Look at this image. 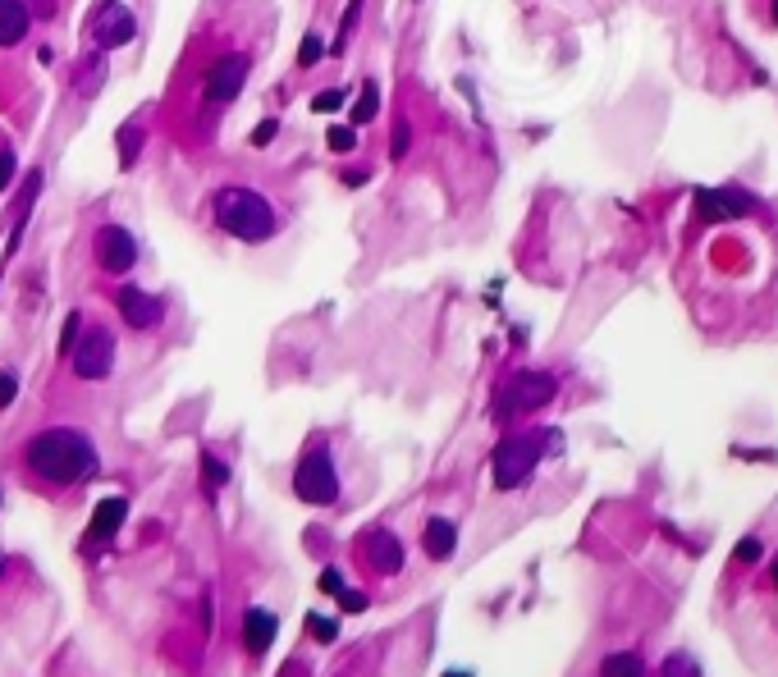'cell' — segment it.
I'll return each mask as SVG.
<instances>
[{
  "label": "cell",
  "mask_w": 778,
  "mask_h": 677,
  "mask_svg": "<svg viewBox=\"0 0 778 677\" xmlns=\"http://www.w3.org/2000/svg\"><path fill=\"white\" fill-rule=\"evenodd\" d=\"M545 435H508L504 444L495 449V485L499 490H513L531 476V467L541 463Z\"/></svg>",
  "instance_id": "obj_5"
},
{
  "label": "cell",
  "mask_w": 778,
  "mask_h": 677,
  "mask_svg": "<svg viewBox=\"0 0 778 677\" xmlns=\"http://www.w3.org/2000/svg\"><path fill=\"white\" fill-rule=\"evenodd\" d=\"M28 23H33V10L23 0H0V46H19L28 37Z\"/></svg>",
  "instance_id": "obj_14"
},
{
  "label": "cell",
  "mask_w": 778,
  "mask_h": 677,
  "mask_svg": "<svg viewBox=\"0 0 778 677\" xmlns=\"http://www.w3.org/2000/svg\"><path fill=\"white\" fill-rule=\"evenodd\" d=\"M14 179V151L0 147V193H5V183Z\"/></svg>",
  "instance_id": "obj_29"
},
{
  "label": "cell",
  "mask_w": 778,
  "mask_h": 677,
  "mask_svg": "<svg viewBox=\"0 0 778 677\" xmlns=\"http://www.w3.org/2000/svg\"><path fill=\"white\" fill-rule=\"evenodd\" d=\"M133 33H138V23H133L129 10H110V5H101L97 14H92V37H97L101 51H115V46H129Z\"/></svg>",
  "instance_id": "obj_10"
},
{
  "label": "cell",
  "mask_w": 778,
  "mask_h": 677,
  "mask_svg": "<svg viewBox=\"0 0 778 677\" xmlns=\"http://www.w3.org/2000/svg\"><path fill=\"white\" fill-rule=\"evenodd\" d=\"M316 60H321V37H316V33H307L303 51H298V69H312Z\"/></svg>",
  "instance_id": "obj_23"
},
{
  "label": "cell",
  "mask_w": 778,
  "mask_h": 677,
  "mask_svg": "<svg viewBox=\"0 0 778 677\" xmlns=\"http://www.w3.org/2000/svg\"><path fill=\"white\" fill-rule=\"evenodd\" d=\"M23 467L42 485H83L97 472V444L74 426L37 430L33 440L23 444Z\"/></svg>",
  "instance_id": "obj_2"
},
{
  "label": "cell",
  "mask_w": 778,
  "mask_h": 677,
  "mask_svg": "<svg viewBox=\"0 0 778 677\" xmlns=\"http://www.w3.org/2000/svg\"><path fill=\"white\" fill-rule=\"evenodd\" d=\"M92 252H97V266L106 275H129L138 266V238L124 225H101L97 238H92Z\"/></svg>",
  "instance_id": "obj_7"
},
{
  "label": "cell",
  "mask_w": 778,
  "mask_h": 677,
  "mask_svg": "<svg viewBox=\"0 0 778 677\" xmlns=\"http://www.w3.org/2000/svg\"><path fill=\"white\" fill-rule=\"evenodd\" d=\"M275 138V119H261V129H252V147H266V142H271Z\"/></svg>",
  "instance_id": "obj_30"
},
{
  "label": "cell",
  "mask_w": 778,
  "mask_h": 677,
  "mask_svg": "<svg viewBox=\"0 0 778 677\" xmlns=\"http://www.w3.org/2000/svg\"><path fill=\"white\" fill-rule=\"evenodd\" d=\"M376 106H380V92H376V83H367V92H362V101H357V110H353V124H367V119L376 115Z\"/></svg>",
  "instance_id": "obj_20"
},
{
  "label": "cell",
  "mask_w": 778,
  "mask_h": 677,
  "mask_svg": "<svg viewBox=\"0 0 778 677\" xmlns=\"http://www.w3.org/2000/svg\"><path fill=\"white\" fill-rule=\"evenodd\" d=\"M293 495L312 508H330L339 499V467L325 449H307L293 467Z\"/></svg>",
  "instance_id": "obj_4"
},
{
  "label": "cell",
  "mask_w": 778,
  "mask_h": 677,
  "mask_svg": "<svg viewBox=\"0 0 778 677\" xmlns=\"http://www.w3.org/2000/svg\"><path fill=\"white\" fill-rule=\"evenodd\" d=\"M275 636H280V618L271 609H248V618H243V645H248L252 655H266L275 645Z\"/></svg>",
  "instance_id": "obj_13"
},
{
  "label": "cell",
  "mask_w": 778,
  "mask_h": 677,
  "mask_svg": "<svg viewBox=\"0 0 778 677\" xmlns=\"http://www.w3.org/2000/svg\"><path fill=\"white\" fill-rule=\"evenodd\" d=\"M225 481H229V463H220L216 453L206 449V453H202V490H206L211 499H216V495H220V485H225Z\"/></svg>",
  "instance_id": "obj_17"
},
{
  "label": "cell",
  "mask_w": 778,
  "mask_h": 677,
  "mask_svg": "<svg viewBox=\"0 0 778 677\" xmlns=\"http://www.w3.org/2000/svg\"><path fill=\"white\" fill-rule=\"evenodd\" d=\"M261 23H271L266 10H257V5L234 10V0H229L225 14H211L197 28L184 55L188 78H179V101H184L179 106V129H184V138L211 133L216 119L248 87V74L261 51Z\"/></svg>",
  "instance_id": "obj_1"
},
{
  "label": "cell",
  "mask_w": 778,
  "mask_h": 677,
  "mask_svg": "<svg viewBox=\"0 0 778 677\" xmlns=\"http://www.w3.org/2000/svg\"><path fill=\"white\" fill-rule=\"evenodd\" d=\"M124 517H129V499H101L97 504V513H92V522H87V545L97 549V545H106V540H115L119 536V527H124Z\"/></svg>",
  "instance_id": "obj_12"
},
{
  "label": "cell",
  "mask_w": 778,
  "mask_h": 677,
  "mask_svg": "<svg viewBox=\"0 0 778 677\" xmlns=\"http://www.w3.org/2000/svg\"><path fill=\"white\" fill-rule=\"evenodd\" d=\"M211 211H216V225L225 229L229 238H238V243H266V238H275V229H280V211L271 206V197H261L248 183L220 188V193L211 197Z\"/></svg>",
  "instance_id": "obj_3"
},
{
  "label": "cell",
  "mask_w": 778,
  "mask_h": 677,
  "mask_svg": "<svg viewBox=\"0 0 778 677\" xmlns=\"http://www.w3.org/2000/svg\"><path fill=\"white\" fill-rule=\"evenodd\" d=\"M760 554H765V545H760L756 536H746L742 545H737V554H733V559H737V563H756Z\"/></svg>",
  "instance_id": "obj_26"
},
{
  "label": "cell",
  "mask_w": 778,
  "mask_h": 677,
  "mask_svg": "<svg viewBox=\"0 0 778 677\" xmlns=\"http://www.w3.org/2000/svg\"><path fill=\"white\" fill-rule=\"evenodd\" d=\"M339 106H344V92H339V87H335V92H316V97H312V110H321V115H325V110H339Z\"/></svg>",
  "instance_id": "obj_27"
},
{
  "label": "cell",
  "mask_w": 778,
  "mask_h": 677,
  "mask_svg": "<svg viewBox=\"0 0 778 677\" xmlns=\"http://www.w3.org/2000/svg\"><path fill=\"white\" fill-rule=\"evenodd\" d=\"M339 604H344V613H362V609H367V595L344 591V595H339Z\"/></svg>",
  "instance_id": "obj_31"
},
{
  "label": "cell",
  "mask_w": 778,
  "mask_h": 677,
  "mask_svg": "<svg viewBox=\"0 0 778 677\" xmlns=\"http://www.w3.org/2000/svg\"><path fill=\"white\" fill-rule=\"evenodd\" d=\"M0 568H5V559H0Z\"/></svg>",
  "instance_id": "obj_35"
},
{
  "label": "cell",
  "mask_w": 778,
  "mask_h": 677,
  "mask_svg": "<svg viewBox=\"0 0 778 677\" xmlns=\"http://www.w3.org/2000/svg\"><path fill=\"white\" fill-rule=\"evenodd\" d=\"M765 19L778 28V0H765Z\"/></svg>",
  "instance_id": "obj_33"
},
{
  "label": "cell",
  "mask_w": 778,
  "mask_h": 677,
  "mask_svg": "<svg viewBox=\"0 0 778 677\" xmlns=\"http://www.w3.org/2000/svg\"><path fill=\"white\" fill-rule=\"evenodd\" d=\"M14 394H19V380H14L10 371H5V376H0V408H10Z\"/></svg>",
  "instance_id": "obj_28"
},
{
  "label": "cell",
  "mask_w": 778,
  "mask_h": 677,
  "mask_svg": "<svg viewBox=\"0 0 778 677\" xmlns=\"http://www.w3.org/2000/svg\"><path fill=\"white\" fill-rule=\"evenodd\" d=\"M353 142H357V129H348V124L330 129V151H353Z\"/></svg>",
  "instance_id": "obj_24"
},
{
  "label": "cell",
  "mask_w": 778,
  "mask_h": 677,
  "mask_svg": "<svg viewBox=\"0 0 778 677\" xmlns=\"http://www.w3.org/2000/svg\"><path fill=\"white\" fill-rule=\"evenodd\" d=\"M115 307H119V316H124L133 330H152V325H161V302H156L147 289H119Z\"/></svg>",
  "instance_id": "obj_11"
},
{
  "label": "cell",
  "mask_w": 778,
  "mask_h": 677,
  "mask_svg": "<svg viewBox=\"0 0 778 677\" xmlns=\"http://www.w3.org/2000/svg\"><path fill=\"white\" fill-rule=\"evenodd\" d=\"M554 376H545V371H522V376H513L504 385V394H499V412L504 417H513V412H531L541 408V403H550L554 398Z\"/></svg>",
  "instance_id": "obj_8"
},
{
  "label": "cell",
  "mask_w": 778,
  "mask_h": 677,
  "mask_svg": "<svg viewBox=\"0 0 778 677\" xmlns=\"http://www.w3.org/2000/svg\"><path fill=\"white\" fill-rule=\"evenodd\" d=\"M403 147H408V119L394 129V156H403Z\"/></svg>",
  "instance_id": "obj_32"
},
{
  "label": "cell",
  "mask_w": 778,
  "mask_h": 677,
  "mask_svg": "<svg viewBox=\"0 0 778 677\" xmlns=\"http://www.w3.org/2000/svg\"><path fill=\"white\" fill-rule=\"evenodd\" d=\"M78 330H83V316H69V321H65V334H60V353H65L69 357V348H74L78 344Z\"/></svg>",
  "instance_id": "obj_25"
},
{
  "label": "cell",
  "mask_w": 778,
  "mask_h": 677,
  "mask_svg": "<svg viewBox=\"0 0 778 677\" xmlns=\"http://www.w3.org/2000/svg\"><path fill=\"white\" fill-rule=\"evenodd\" d=\"M422 545H426V554H431L435 563H444L458 549V527L449 522V517H431L426 531H422Z\"/></svg>",
  "instance_id": "obj_15"
},
{
  "label": "cell",
  "mask_w": 778,
  "mask_h": 677,
  "mask_svg": "<svg viewBox=\"0 0 778 677\" xmlns=\"http://www.w3.org/2000/svg\"><path fill=\"white\" fill-rule=\"evenodd\" d=\"M357 559H362V568L380 572V577H394V572L403 568V540L394 536V531H385V527L362 531V540H357Z\"/></svg>",
  "instance_id": "obj_9"
},
{
  "label": "cell",
  "mask_w": 778,
  "mask_h": 677,
  "mask_svg": "<svg viewBox=\"0 0 778 677\" xmlns=\"http://www.w3.org/2000/svg\"><path fill=\"white\" fill-rule=\"evenodd\" d=\"M69 362H74L78 380H106L115 371V334L101 330V325L78 334V344L69 348Z\"/></svg>",
  "instance_id": "obj_6"
},
{
  "label": "cell",
  "mask_w": 778,
  "mask_h": 677,
  "mask_svg": "<svg viewBox=\"0 0 778 677\" xmlns=\"http://www.w3.org/2000/svg\"><path fill=\"white\" fill-rule=\"evenodd\" d=\"M600 677H646V664L623 650V655H609L605 664H600Z\"/></svg>",
  "instance_id": "obj_18"
},
{
  "label": "cell",
  "mask_w": 778,
  "mask_h": 677,
  "mask_svg": "<svg viewBox=\"0 0 778 677\" xmlns=\"http://www.w3.org/2000/svg\"><path fill=\"white\" fill-rule=\"evenodd\" d=\"M733 193H696V211L701 215H719V220H728V215H742L746 211V202H728Z\"/></svg>",
  "instance_id": "obj_16"
},
{
  "label": "cell",
  "mask_w": 778,
  "mask_h": 677,
  "mask_svg": "<svg viewBox=\"0 0 778 677\" xmlns=\"http://www.w3.org/2000/svg\"><path fill=\"white\" fill-rule=\"evenodd\" d=\"M664 677H701V668H696V659H687V655H669Z\"/></svg>",
  "instance_id": "obj_21"
},
{
  "label": "cell",
  "mask_w": 778,
  "mask_h": 677,
  "mask_svg": "<svg viewBox=\"0 0 778 677\" xmlns=\"http://www.w3.org/2000/svg\"><path fill=\"white\" fill-rule=\"evenodd\" d=\"M307 636H312V641H335L339 623L335 618H325V613H307Z\"/></svg>",
  "instance_id": "obj_19"
},
{
  "label": "cell",
  "mask_w": 778,
  "mask_h": 677,
  "mask_svg": "<svg viewBox=\"0 0 778 677\" xmlns=\"http://www.w3.org/2000/svg\"><path fill=\"white\" fill-rule=\"evenodd\" d=\"M316 586H321L325 595H344L348 591V586H344V572H339V568H325L321 577H316Z\"/></svg>",
  "instance_id": "obj_22"
},
{
  "label": "cell",
  "mask_w": 778,
  "mask_h": 677,
  "mask_svg": "<svg viewBox=\"0 0 778 677\" xmlns=\"http://www.w3.org/2000/svg\"><path fill=\"white\" fill-rule=\"evenodd\" d=\"M769 577H774V586H778V563H774V572H769Z\"/></svg>",
  "instance_id": "obj_34"
}]
</instances>
